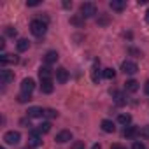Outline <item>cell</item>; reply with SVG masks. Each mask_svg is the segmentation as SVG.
Listing matches in <instances>:
<instances>
[{"instance_id":"obj_1","label":"cell","mask_w":149,"mask_h":149,"mask_svg":"<svg viewBox=\"0 0 149 149\" xmlns=\"http://www.w3.org/2000/svg\"><path fill=\"white\" fill-rule=\"evenodd\" d=\"M30 32L35 35V37H42L46 32H47V25L42 21V19H33L30 23Z\"/></svg>"},{"instance_id":"obj_13","label":"cell","mask_w":149,"mask_h":149,"mask_svg":"<svg viewBox=\"0 0 149 149\" xmlns=\"http://www.w3.org/2000/svg\"><path fill=\"white\" fill-rule=\"evenodd\" d=\"M28 118H42L44 116V109L42 107H37V105H33V107H30L28 109Z\"/></svg>"},{"instance_id":"obj_32","label":"cell","mask_w":149,"mask_h":149,"mask_svg":"<svg viewBox=\"0 0 149 149\" xmlns=\"http://www.w3.org/2000/svg\"><path fill=\"white\" fill-rule=\"evenodd\" d=\"M26 6L28 7H37V6H40V2L39 0H32V2H26Z\"/></svg>"},{"instance_id":"obj_16","label":"cell","mask_w":149,"mask_h":149,"mask_svg":"<svg viewBox=\"0 0 149 149\" xmlns=\"http://www.w3.org/2000/svg\"><path fill=\"white\" fill-rule=\"evenodd\" d=\"M123 135H125L126 139H133V137H137V135H139V128H137V126H132V125H128V126L125 128Z\"/></svg>"},{"instance_id":"obj_28","label":"cell","mask_w":149,"mask_h":149,"mask_svg":"<svg viewBox=\"0 0 149 149\" xmlns=\"http://www.w3.org/2000/svg\"><path fill=\"white\" fill-rule=\"evenodd\" d=\"M139 133H140L142 137H146V139H149V125H147V126H142V128L139 130Z\"/></svg>"},{"instance_id":"obj_18","label":"cell","mask_w":149,"mask_h":149,"mask_svg":"<svg viewBox=\"0 0 149 149\" xmlns=\"http://www.w3.org/2000/svg\"><path fill=\"white\" fill-rule=\"evenodd\" d=\"M137 90H139V83H137L135 79H130V81L125 83V91H128V93H135Z\"/></svg>"},{"instance_id":"obj_25","label":"cell","mask_w":149,"mask_h":149,"mask_svg":"<svg viewBox=\"0 0 149 149\" xmlns=\"http://www.w3.org/2000/svg\"><path fill=\"white\" fill-rule=\"evenodd\" d=\"M104 77L105 79H114L116 77V70L114 68H104Z\"/></svg>"},{"instance_id":"obj_14","label":"cell","mask_w":149,"mask_h":149,"mask_svg":"<svg viewBox=\"0 0 149 149\" xmlns=\"http://www.w3.org/2000/svg\"><path fill=\"white\" fill-rule=\"evenodd\" d=\"M0 63L2 65H9V63H18V56L16 54H2L0 56Z\"/></svg>"},{"instance_id":"obj_26","label":"cell","mask_w":149,"mask_h":149,"mask_svg":"<svg viewBox=\"0 0 149 149\" xmlns=\"http://www.w3.org/2000/svg\"><path fill=\"white\" fill-rule=\"evenodd\" d=\"M32 100V95H26V93H19L18 95V102L19 104H26V102H30Z\"/></svg>"},{"instance_id":"obj_37","label":"cell","mask_w":149,"mask_h":149,"mask_svg":"<svg viewBox=\"0 0 149 149\" xmlns=\"http://www.w3.org/2000/svg\"><path fill=\"white\" fill-rule=\"evenodd\" d=\"M91 149H102V147H100V144H93V147H91Z\"/></svg>"},{"instance_id":"obj_29","label":"cell","mask_w":149,"mask_h":149,"mask_svg":"<svg viewBox=\"0 0 149 149\" xmlns=\"http://www.w3.org/2000/svg\"><path fill=\"white\" fill-rule=\"evenodd\" d=\"M83 19H84V18L79 14V16H76V18H72V19H70V23H72V25H77V26H79V25L83 23Z\"/></svg>"},{"instance_id":"obj_33","label":"cell","mask_w":149,"mask_h":149,"mask_svg":"<svg viewBox=\"0 0 149 149\" xmlns=\"http://www.w3.org/2000/svg\"><path fill=\"white\" fill-rule=\"evenodd\" d=\"M111 149H125V147H123V146H119V144H112V146H111Z\"/></svg>"},{"instance_id":"obj_12","label":"cell","mask_w":149,"mask_h":149,"mask_svg":"<svg viewBox=\"0 0 149 149\" xmlns=\"http://www.w3.org/2000/svg\"><path fill=\"white\" fill-rule=\"evenodd\" d=\"M100 128H102L105 133H114V132H116V126H114V123H112L111 119H104V121L100 123Z\"/></svg>"},{"instance_id":"obj_3","label":"cell","mask_w":149,"mask_h":149,"mask_svg":"<svg viewBox=\"0 0 149 149\" xmlns=\"http://www.w3.org/2000/svg\"><path fill=\"white\" fill-rule=\"evenodd\" d=\"M19 140H21V133L19 132L11 130V132H6V135H4V142L9 144V146H16Z\"/></svg>"},{"instance_id":"obj_4","label":"cell","mask_w":149,"mask_h":149,"mask_svg":"<svg viewBox=\"0 0 149 149\" xmlns=\"http://www.w3.org/2000/svg\"><path fill=\"white\" fill-rule=\"evenodd\" d=\"M121 70H123L125 74H128V76H133V74H137V70H139V67H137V63H135V61H130V60H125V61L121 63Z\"/></svg>"},{"instance_id":"obj_31","label":"cell","mask_w":149,"mask_h":149,"mask_svg":"<svg viewBox=\"0 0 149 149\" xmlns=\"http://www.w3.org/2000/svg\"><path fill=\"white\" fill-rule=\"evenodd\" d=\"M132 149H147V147H146V146H144L142 142L135 140V142H133V146H132Z\"/></svg>"},{"instance_id":"obj_34","label":"cell","mask_w":149,"mask_h":149,"mask_svg":"<svg viewBox=\"0 0 149 149\" xmlns=\"http://www.w3.org/2000/svg\"><path fill=\"white\" fill-rule=\"evenodd\" d=\"M63 7H65V9H70V7H72V2H63Z\"/></svg>"},{"instance_id":"obj_15","label":"cell","mask_w":149,"mask_h":149,"mask_svg":"<svg viewBox=\"0 0 149 149\" xmlns=\"http://www.w3.org/2000/svg\"><path fill=\"white\" fill-rule=\"evenodd\" d=\"M44 61H46V65L56 63V61H58V53H56V51H47V53L44 54Z\"/></svg>"},{"instance_id":"obj_8","label":"cell","mask_w":149,"mask_h":149,"mask_svg":"<svg viewBox=\"0 0 149 149\" xmlns=\"http://www.w3.org/2000/svg\"><path fill=\"white\" fill-rule=\"evenodd\" d=\"M56 81L60 84H65L68 81V72H67V68H63V67L56 68Z\"/></svg>"},{"instance_id":"obj_22","label":"cell","mask_w":149,"mask_h":149,"mask_svg":"<svg viewBox=\"0 0 149 149\" xmlns=\"http://www.w3.org/2000/svg\"><path fill=\"white\" fill-rule=\"evenodd\" d=\"M51 130V123L49 121H44V123H40L39 126H37V130H35V133H39V135H42V133H47Z\"/></svg>"},{"instance_id":"obj_38","label":"cell","mask_w":149,"mask_h":149,"mask_svg":"<svg viewBox=\"0 0 149 149\" xmlns=\"http://www.w3.org/2000/svg\"><path fill=\"white\" fill-rule=\"evenodd\" d=\"M146 21H147V23H149V9H147V11H146Z\"/></svg>"},{"instance_id":"obj_11","label":"cell","mask_w":149,"mask_h":149,"mask_svg":"<svg viewBox=\"0 0 149 149\" xmlns=\"http://www.w3.org/2000/svg\"><path fill=\"white\" fill-rule=\"evenodd\" d=\"M102 76H104V72H100V68H98V61H95V65L91 67V81H93V83H98Z\"/></svg>"},{"instance_id":"obj_9","label":"cell","mask_w":149,"mask_h":149,"mask_svg":"<svg viewBox=\"0 0 149 149\" xmlns=\"http://www.w3.org/2000/svg\"><path fill=\"white\" fill-rule=\"evenodd\" d=\"M58 144H65V142H68V140H72V133L68 132V130H61L60 133H56V139H54Z\"/></svg>"},{"instance_id":"obj_6","label":"cell","mask_w":149,"mask_h":149,"mask_svg":"<svg viewBox=\"0 0 149 149\" xmlns=\"http://www.w3.org/2000/svg\"><path fill=\"white\" fill-rule=\"evenodd\" d=\"M0 81H2V84H9L14 81V72L13 70H7V68H2L0 70Z\"/></svg>"},{"instance_id":"obj_27","label":"cell","mask_w":149,"mask_h":149,"mask_svg":"<svg viewBox=\"0 0 149 149\" xmlns=\"http://www.w3.org/2000/svg\"><path fill=\"white\" fill-rule=\"evenodd\" d=\"M4 32H6V35H7V37H16V33H18L14 26H6V30H4Z\"/></svg>"},{"instance_id":"obj_39","label":"cell","mask_w":149,"mask_h":149,"mask_svg":"<svg viewBox=\"0 0 149 149\" xmlns=\"http://www.w3.org/2000/svg\"><path fill=\"white\" fill-rule=\"evenodd\" d=\"M0 149H6V147H0Z\"/></svg>"},{"instance_id":"obj_20","label":"cell","mask_w":149,"mask_h":149,"mask_svg":"<svg viewBox=\"0 0 149 149\" xmlns=\"http://www.w3.org/2000/svg\"><path fill=\"white\" fill-rule=\"evenodd\" d=\"M16 47H18L19 53H23V51H26V49L30 47V40H28V39H19V40L16 42Z\"/></svg>"},{"instance_id":"obj_17","label":"cell","mask_w":149,"mask_h":149,"mask_svg":"<svg viewBox=\"0 0 149 149\" xmlns=\"http://www.w3.org/2000/svg\"><path fill=\"white\" fill-rule=\"evenodd\" d=\"M40 144H42V139H40V135L33 132V133L30 135V139H28V146H30V147H39Z\"/></svg>"},{"instance_id":"obj_21","label":"cell","mask_w":149,"mask_h":149,"mask_svg":"<svg viewBox=\"0 0 149 149\" xmlns=\"http://www.w3.org/2000/svg\"><path fill=\"white\" fill-rule=\"evenodd\" d=\"M40 90H42V93H53V90H54L53 81H40Z\"/></svg>"},{"instance_id":"obj_30","label":"cell","mask_w":149,"mask_h":149,"mask_svg":"<svg viewBox=\"0 0 149 149\" xmlns=\"http://www.w3.org/2000/svg\"><path fill=\"white\" fill-rule=\"evenodd\" d=\"M72 149H84V142H83V140H76V142H72Z\"/></svg>"},{"instance_id":"obj_10","label":"cell","mask_w":149,"mask_h":149,"mask_svg":"<svg viewBox=\"0 0 149 149\" xmlns=\"http://www.w3.org/2000/svg\"><path fill=\"white\" fill-rule=\"evenodd\" d=\"M109 7H111L112 11H116V13H121V11L126 7V2H125V0H111V2H109Z\"/></svg>"},{"instance_id":"obj_36","label":"cell","mask_w":149,"mask_h":149,"mask_svg":"<svg viewBox=\"0 0 149 149\" xmlns=\"http://www.w3.org/2000/svg\"><path fill=\"white\" fill-rule=\"evenodd\" d=\"M4 47H6V40L2 39V40H0V49H4Z\"/></svg>"},{"instance_id":"obj_7","label":"cell","mask_w":149,"mask_h":149,"mask_svg":"<svg viewBox=\"0 0 149 149\" xmlns=\"http://www.w3.org/2000/svg\"><path fill=\"white\" fill-rule=\"evenodd\" d=\"M51 76H53V70L47 65H44V67L39 68V77H40V81H51Z\"/></svg>"},{"instance_id":"obj_35","label":"cell","mask_w":149,"mask_h":149,"mask_svg":"<svg viewBox=\"0 0 149 149\" xmlns=\"http://www.w3.org/2000/svg\"><path fill=\"white\" fill-rule=\"evenodd\" d=\"M144 91H146V93H147V95H149V81H147V83H146V84H144Z\"/></svg>"},{"instance_id":"obj_19","label":"cell","mask_w":149,"mask_h":149,"mask_svg":"<svg viewBox=\"0 0 149 149\" xmlns=\"http://www.w3.org/2000/svg\"><path fill=\"white\" fill-rule=\"evenodd\" d=\"M112 97H114V102H116L118 105H125V104H126L125 93H121V91H112Z\"/></svg>"},{"instance_id":"obj_24","label":"cell","mask_w":149,"mask_h":149,"mask_svg":"<svg viewBox=\"0 0 149 149\" xmlns=\"http://www.w3.org/2000/svg\"><path fill=\"white\" fill-rule=\"evenodd\" d=\"M44 118L54 119V118H58V111H54V109H44Z\"/></svg>"},{"instance_id":"obj_2","label":"cell","mask_w":149,"mask_h":149,"mask_svg":"<svg viewBox=\"0 0 149 149\" xmlns=\"http://www.w3.org/2000/svg\"><path fill=\"white\" fill-rule=\"evenodd\" d=\"M79 13H81V16H83L84 19H86V18H93V16L97 14V6H95L93 2H84V4H81Z\"/></svg>"},{"instance_id":"obj_5","label":"cell","mask_w":149,"mask_h":149,"mask_svg":"<svg viewBox=\"0 0 149 149\" xmlns=\"http://www.w3.org/2000/svg\"><path fill=\"white\" fill-rule=\"evenodd\" d=\"M35 90V81L32 77H26L21 81V93H26V95H32V91Z\"/></svg>"},{"instance_id":"obj_23","label":"cell","mask_w":149,"mask_h":149,"mask_svg":"<svg viewBox=\"0 0 149 149\" xmlns=\"http://www.w3.org/2000/svg\"><path fill=\"white\" fill-rule=\"evenodd\" d=\"M118 123L128 126V125L132 123V116H130V114H119V116H118Z\"/></svg>"}]
</instances>
